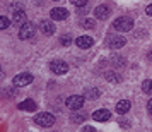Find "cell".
Returning <instances> with one entry per match:
<instances>
[{"instance_id": "6da1fadb", "label": "cell", "mask_w": 152, "mask_h": 132, "mask_svg": "<svg viewBox=\"0 0 152 132\" xmlns=\"http://www.w3.org/2000/svg\"><path fill=\"white\" fill-rule=\"evenodd\" d=\"M113 28L116 29V31L126 33V31H130L133 28V19L128 17V15H121V17H118V19L113 21Z\"/></svg>"}, {"instance_id": "7a4b0ae2", "label": "cell", "mask_w": 152, "mask_h": 132, "mask_svg": "<svg viewBox=\"0 0 152 132\" xmlns=\"http://www.w3.org/2000/svg\"><path fill=\"white\" fill-rule=\"evenodd\" d=\"M34 122L39 125V127H51V125L55 124V117H53L51 113L43 111V113H38L34 117Z\"/></svg>"}, {"instance_id": "3957f363", "label": "cell", "mask_w": 152, "mask_h": 132, "mask_svg": "<svg viewBox=\"0 0 152 132\" xmlns=\"http://www.w3.org/2000/svg\"><path fill=\"white\" fill-rule=\"evenodd\" d=\"M125 43H126V40L120 35H108L106 36V45L113 50H118V48H121V46H125Z\"/></svg>"}, {"instance_id": "277c9868", "label": "cell", "mask_w": 152, "mask_h": 132, "mask_svg": "<svg viewBox=\"0 0 152 132\" xmlns=\"http://www.w3.org/2000/svg\"><path fill=\"white\" fill-rule=\"evenodd\" d=\"M34 35H36V26L33 22H26V24H22L21 29H19V38H21V40H31Z\"/></svg>"}, {"instance_id": "5b68a950", "label": "cell", "mask_w": 152, "mask_h": 132, "mask_svg": "<svg viewBox=\"0 0 152 132\" xmlns=\"http://www.w3.org/2000/svg\"><path fill=\"white\" fill-rule=\"evenodd\" d=\"M65 105H67V108L72 111L75 110H80L84 105V96H79V94H74V96H69L65 100Z\"/></svg>"}, {"instance_id": "8992f818", "label": "cell", "mask_w": 152, "mask_h": 132, "mask_svg": "<svg viewBox=\"0 0 152 132\" xmlns=\"http://www.w3.org/2000/svg\"><path fill=\"white\" fill-rule=\"evenodd\" d=\"M50 69L56 76H63V74L69 72V63L63 62V60H53V62L50 63Z\"/></svg>"}, {"instance_id": "52a82bcc", "label": "cell", "mask_w": 152, "mask_h": 132, "mask_svg": "<svg viewBox=\"0 0 152 132\" xmlns=\"http://www.w3.org/2000/svg\"><path fill=\"white\" fill-rule=\"evenodd\" d=\"M14 86L15 88H22V86H29V84L33 83V76L28 74V72H21V74H17L14 77Z\"/></svg>"}, {"instance_id": "ba28073f", "label": "cell", "mask_w": 152, "mask_h": 132, "mask_svg": "<svg viewBox=\"0 0 152 132\" xmlns=\"http://www.w3.org/2000/svg\"><path fill=\"white\" fill-rule=\"evenodd\" d=\"M50 14H51V19L53 21H65L69 17V10L63 9V7H55V9H51Z\"/></svg>"}, {"instance_id": "9c48e42d", "label": "cell", "mask_w": 152, "mask_h": 132, "mask_svg": "<svg viewBox=\"0 0 152 132\" xmlns=\"http://www.w3.org/2000/svg\"><path fill=\"white\" fill-rule=\"evenodd\" d=\"M75 45L79 46V48H82V50H87V48H91V46L94 45V40H92L91 36L84 35V36H79V38L75 40Z\"/></svg>"}, {"instance_id": "30bf717a", "label": "cell", "mask_w": 152, "mask_h": 132, "mask_svg": "<svg viewBox=\"0 0 152 132\" xmlns=\"http://www.w3.org/2000/svg\"><path fill=\"white\" fill-rule=\"evenodd\" d=\"M110 7L108 5H97L96 9H94V15H96V19H99V21H104V19H108L110 17Z\"/></svg>"}, {"instance_id": "8fae6325", "label": "cell", "mask_w": 152, "mask_h": 132, "mask_svg": "<svg viewBox=\"0 0 152 132\" xmlns=\"http://www.w3.org/2000/svg\"><path fill=\"white\" fill-rule=\"evenodd\" d=\"M92 118H94L96 122H106V120H110V118H111V111L110 110H104V108L96 110L94 113H92Z\"/></svg>"}, {"instance_id": "7c38bea8", "label": "cell", "mask_w": 152, "mask_h": 132, "mask_svg": "<svg viewBox=\"0 0 152 132\" xmlns=\"http://www.w3.org/2000/svg\"><path fill=\"white\" fill-rule=\"evenodd\" d=\"M12 24H15V26L26 24V12H24V9H22V10H14V12H12Z\"/></svg>"}, {"instance_id": "4fadbf2b", "label": "cell", "mask_w": 152, "mask_h": 132, "mask_svg": "<svg viewBox=\"0 0 152 132\" xmlns=\"http://www.w3.org/2000/svg\"><path fill=\"white\" fill-rule=\"evenodd\" d=\"M39 29H41L43 35H46V36H50V35H53V33H55V26H53V22L46 21V19L39 22Z\"/></svg>"}, {"instance_id": "5bb4252c", "label": "cell", "mask_w": 152, "mask_h": 132, "mask_svg": "<svg viewBox=\"0 0 152 132\" xmlns=\"http://www.w3.org/2000/svg\"><path fill=\"white\" fill-rule=\"evenodd\" d=\"M19 110H24V111H34L36 110V103L33 100H24L22 103H19Z\"/></svg>"}, {"instance_id": "9a60e30c", "label": "cell", "mask_w": 152, "mask_h": 132, "mask_svg": "<svg viewBox=\"0 0 152 132\" xmlns=\"http://www.w3.org/2000/svg\"><path fill=\"white\" fill-rule=\"evenodd\" d=\"M128 110H130V101L121 100V101H118V103H116V111L120 113V115H125Z\"/></svg>"}, {"instance_id": "2e32d148", "label": "cell", "mask_w": 152, "mask_h": 132, "mask_svg": "<svg viewBox=\"0 0 152 132\" xmlns=\"http://www.w3.org/2000/svg\"><path fill=\"white\" fill-rule=\"evenodd\" d=\"M70 120H72L74 124H82L84 120H86V113H84V111L75 110L74 113H72V117H70Z\"/></svg>"}, {"instance_id": "e0dca14e", "label": "cell", "mask_w": 152, "mask_h": 132, "mask_svg": "<svg viewBox=\"0 0 152 132\" xmlns=\"http://www.w3.org/2000/svg\"><path fill=\"white\" fill-rule=\"evenodd\" d=\"M86 98H87V100H97V98H99V89H97V88L87 89V93H86Z\"/></svg>"}, {"instance_id": "ac0fdd59", "label": "cell", "mask_w": 152, "mask_h": 132, "mask_svg": "<svg viewBox=\"0 0 152 132\" xmlns=\"http://www.w3.org/2000/svg\"><path fill=\"white\" fill-rule=\"evenodd\" d=\"M142 89H144V93L152 94V79H145L144 84H142Z\"/></svg>"}, {"instance_id": "d6986e66", "label": "cell", "mask_w": 152, "mask_h": 132, "mask_svg": "<svg viewBox=\"0 0 152 132\" xmlns=\"http://www.w3.org/2000/svg\"><path fill=\"white\" fill-rule=\"evenodd\" d=\"M10 26V21H9L5 15H0V31H4V29H7Z\"/></svg>"}, {"instance_id": "ffe728a7", "label": "cell", "mask_w": 152, "mask_h": 132, "mask_svg": "<svg viewBox=\"0 0 152 132\" xmlns=\"http://www.w3.org/2000/svg\"><path fill=\"white\" fill-rule=\"evenodd\" d=\"M106 79L111 81V83H120V81H121V77L118 76V74H113V72H108V74H106Z\"/></svg>"}, {"instance_id": "44dd1931", "label": "cell", "mask_w": 152, "mask_h": 132, "mask_svg": "<svg viewBox=\"0 0 152 132\" xmlns=\"http://www.w3.org/2000/svg\"><path fill=\"white\" fill-rule=\"evenodd\" d=\"M82 28L84 29H92L94 28V19H84L82 21Z\"/></svg>"}, {"instance_id": "7402d4cb", "label": "cell", "mask_w": 152, "mask_h": 132, "mask_svg": "<svg viewBox=\"0 0 152 132\" xmlns=\"http://www.w3.org/2000/svg\"><path fill=\"white\" fill-rule=\"evenodd\" d=\"M70 40H72V38H70V35H63L62 38H60V41H62V45H63V46H69L70 43H72Z\"/></svg>"}, {"instance_id": "603a6c76", "label": "cell", "mask_w": 152, "mask_h": 132, "mask_svg": "<svg viewBox=\"0 0 152 132\" xmlns=\"http://www.w3.org/2000/svg\"><path fill=\"white\" fill-rule=\"evenodd\" d=\"M74 5H77V7H84L86 4H87V0H70Z\"/></svg>"}, {"instance_id": "cb8c5ba5", "label": "cell", "mask_w": 152, "mask_h": 132, "mask_svg": "<svg viewBox=\"0 0 152 132\" xmlns=\"http://www.w3.org/2000/svg\"><path fill=\"white\" fill-rule=\"evenodd\" d=\"M82 132H97V131L92 127V125H84V127H82Z\"/></svg>"}, {"instance_id": "d4e9b609", "label": "cell", "mask_w": 152, "mask_h": 132, "mask_svg": "<svg viewBox=\"0 0 152 132\" xmlns=\"http://www.w3.org/2000/svg\"><path fill=\"white\" fill-rule=\"evenodd\" d=\"M113 63H115V65H123L125 60H123V58H118V57H116V58H113Z\"/></svg>"}, {"instance_id": "484cf974", "label": "cell", "mask_w": 152, "mask_h": 132, "mask_svg": "<svg viewBox=\"0 0 152 132\" xmlns=\"http://www.w3.org/2000/svg\"><path fill=\"white\" fill-rule=\"evenodd\" d=\"M145 14L152 17V4H151V5H147V9H145Z\"/></svg>"}, {"instance_id": "4316f807", "label": "cell", "mask_w": 152, "mask_h": 132, "mask_svg": "<svg viewBox=\"0 0 152 132\" xmlns=\"http://www.w3.org/2000/svg\"><path fill=\"white\" fill-rule=\"evenodd\" d=\"M120 125H121L123 129H128V127H130V125H128V122H126V120H121V122H120Z\"/></svg>"}, {"instance_id": "83f0119b", "label": "cell", "mask_w": 152, "mask_h": 132, "mask_svg": "<svg viewBox=\"0 0 152 132\" xmlns=\"http://www.w3.org/2000/svg\"><path fill=\"white\" fill-rule=\"evenodd\" d=\"M147 110H149V111L152 113V98L149 100V103H147Z\"/></svg>"}, {"instance_id": "f1b7e54d", "label": "cell", "mask_w": 152, "mask_h": 132, "mask_svg": "<svg viewBox=\"0 0 152 132\" xmlns=\"http://www.w3.org/2000/svg\"><path fill=\"white\" fill-rule=\"evenodd\" d=\"M53 2H58V0H53Z\"/></svg>"}]
</instances>
